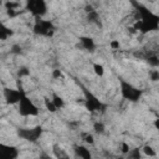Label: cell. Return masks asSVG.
I'll use <instances>...</instances> for the list:
<instances>
[{
  "label": "cell",
  "instance_id": "3957f363",
  "mask_svg": "<svg viewBox=\"0 0 159 159\" xmlns=\"http://www.w3.org/2000/svg\"><path fill=\"white\" fill-rule=\"evenodd\" d=\"M32 31L39 35V36H45V37H50L55 34L56 27L52 24V21L50 20H45V19H36L35 24L32 26Z\"/></svg>",
  "mask_w": 159,
  "mask_h": 159
},
{
  "label": "cell",
  "instance_id": "52a82bcc",
  "mask_svg": "<svg viewBox=\"0 0 159 159\" xmlns=\"http://www.w3.org/2000/svg\"><path fill=\"white\" fill-rule=\"evenodd\" d=\"M25 92L21 89V88H11V87H6L4 88L2 91V96H4V99L6 102V104L9 106H14V104H17L22 97Z\"/></svg>",
  "mask_w": 159,
  "mask_h": 159
},
{
  "label": "cell",
  "instance_id": "6da1fadb",
  "mask_svg": "<svg viewBox=\"0 0 159 159\" xmlns=\"http://www.w3.org/2000/svg\"><path fill=\"white\" fill-rule=\"evenodd\" d=\"M17 111L22 117H37L40 113V108L30 97H27L26 93L22 94L20 102L17 103Z\"/></svg>",
  "mask_w": 159,
  "mask_h": 159
},
{
  "label": "cell",
  "instance_id": "4fadbf2b",
  "mask_svg": "<svg viewBox=\"0 0 159 159\" xmlns=\"http://www.w3.org/2000/svg\"><path fill=\"white\" fill-rule=\"evenodd\" d=\"M81 139L84 145H93L94 144V135L89 132H82L81 133Z\"/></svg>",
  "mask_w": 159,
  "mask_h": 159
},
{
  "label": "cell",
  "instance_id": "7a4b0ae2",
  "mask_svg": "<svg viewBox=\"0 0 159 159\" xmlns=\"http://www.w3.org/2000/svg\"><path fill=\"white\" fill-rule=\"evenodd\" d=\"M119 91H120L122 98L125 101H129V102H138L143 94L142 89H139L138 87L133 86L132 83H129L128 81H124V80L120 81V89Z\"/></svg>",
  "mask_w": 159,
  "mask_h": 159
},
{
  "label": "cell",
  "instance_id": "ffe728a7",
  "mask_svg": "<svg viewBox=\"0 0 159 159\" xmlns=\"http://www.w3.org/2000/svg\"><path fill=\"white\" fill-rule=\"evenodd\" d=\"M17 75H19V77H21V78L27 77V76H30V70H29L27 67H21V68H19Z\"/></svg>",
  "mask_w": 159,
  "mask_h": 159
},
{
  "label": "cell",
  "instance_id": "5b68a950",
  "mask_svg": "<svg viewBox=\"0 0 159 159\" xmlns=\"http://www.w3.org/2000/svg\"><path fill=\"white\" fill-rule=\"evenodd\" d=\"M42 134V127L41 125H35L31 128H20L17 130V135L21 139H25L30 143H35L41 138Z\"/></svg>",
  "mask_w": 159,
  "mask_h": 159
},
{
  "label": "cell",
  "instance_id": "e0dca14e",
  "mask_svg": "<svg viewBox=\"0 0 159 159\" xmlns=\"http://www.w3.org/2000/svg\"><path fill=\"white\" fill-rule=\"evenodd\" d=\"M93 130H94V133H97V134H103V133L106 132V125H104V123H103V122H99V120L94 122V124H93Z\"/></svg>",
  "mask_w": 159,
  "mask_h": 159
},
{
  "label": "cell",
  "instance_id": "30bf717a",
  "mask_svg": "<svg viewBox=\"0 0 159 159\" xmlns=\"http://www.w3.org/2000/svg\"><path fill=\"white\" fill-rule=\"evenodd\" d=\"M80 45H81V47L83 48V50H86V51H94L96 50V42H94V40L92 39V37H89V36H81L80 37Z\"/></svg>",
  "mask_w": 159,
  "mask_h": 159
},
{
  "label": "cell",
  "instance_id": "8fae6325",
  "mask_svg": "<svg viewBox=\"0 0 159 159\" xmlns=\"http://www.w3.org/2000/svg\"><path fill=\"white\" fill-rule=\"evenodd\" d=\"M12 35H14V31L0 20V41H6Z\"/></svg>",
  "mask_w": 159,
  "mask_h": 159
},
{
  "label": "cell",
  "instance_id": "9a60e30c",
  "mask_svg": "<svg viewBox=\"0 0 159 159\" xmlns=\"http://www.w3.org/2000/svg\"><path fill=\"white\" fill-rule=\"evenodd\" d=\"M43 107H45L50 113H56V112H57V108L55 107V104L52 103V101H51L50 97H45V98H43Z\"/></svg>",
  "mask_w": 159,
  "mask_h": 159
},
{
  "label": "cell",
  "instance_id": "ac0fdd59",
  "mask_svg": "<svg viewBox=\"0 0 159 159\" xmlns=\"http://www.w3.org/2000/svg\"><path fill=\"white\" fill-rule=\"evenodd\" d=\"M119 149H120V153H122V154L127 155V154L129 153V150H130V145H129L127 142H120V144H119Z\"/></svg>",
  "mask_w": 159,
  "mask_h": 159
},
{
  "label": "cell",
  "instance_id": "ba28073f",
  "mask_svg": "<svg viewBox=\"0 0 159 159\" xmlns=\"http://www.w3.org/2000/svg\"><path fill=\"white\" fill-rule=\"evenodd\" d=\"M19 149L14 145L0 142V159H17Z\"/></svg>",
  "mask_w": 159,
  "mask_h": 159
},
{
  "label": "cell",
  "instance_id": "d6986e66",
  "mask_svg": "<svg viewBox=\"0 0 159 159\" xmlns=\"http://www.w3.org/2000/svg\"><path fill=\"white\" fill-rule=\"evenodd\" d=\"M109 48L113 51H118L120 48V42L119 40H111L109 41Z\"/></svg>",
  "mask_w": 159,
  "mask_h": 159
},
{
  "label": "cell",
  "instance_id": "5bb4252c",
  "mask_svg": "<svg viewBox=\"0 0 159 159\" xmlns=\"http://www.w3.org/2000/svg\"><path fill=\"white\" fill-rule=\"evenodd\" d=\"M142 154L145 157H149V158H154V157H157V149L153 148L150 144H145L142 149Z\"/></svg>",
  "mask_w": 159,
  "mask_h": 159
},
{
  "label": "cell",
  "instance_id": "44dd1931",
  "mask_svg": "<svg viewBox=\"0 0 159 159\" xmlns=\"http://www.w3.org/2000/svg\"><path fill=\"white\" fill-rule=\"evenodd\" d=\"M52 78H53V80L63 78V73H62V71H61V70H58V68L53 70V71H52Z\"/></svg>",
  "mask_w": 159,
  "mask_h": 159
},
{
  "label": "cell",
  "instance_id": "277c9868",
  "mask_svg": "<svg viewBox=\"0 0 159 159\" xmlns=\"http://www.w3.org/2000/svg\"><path fill=\"white\" fill-rule=\"evenodd\" d=\"M25 10L29 11L36 19H42L48 10L47 2L43 0H30L25 4Z\"/></svg>",
  "mask_w": 159,
  "mask_h": 159
},
{
  "label": "cell",
  "instance_id": "7c38bea8",
  "mask_svg": "<svg viewBox=\"0 0 159 159\" xmlns=\"http://www.w3.org/2000/svg\"><path fill=\"white\" fill-rule=\"evenodd\" d=\"M50 98H51L52 103L55 104V107L57 108V111L65 107V101H63V98H62L60 94H57V93H52Z\"/></svg>",
  "mask_w": 159,
  "mask_h": 159
},
{
  "label": "cell",
  "instance_id": "9c48e42d",
  "mask_svg": "<svg viewBox=\"0 0 159 159\" xmlns=\"http://www.w3.org/2000/svg\"><path fill=\"white\" fill-rule=\"evenodd\" d=\"M73 150H75L76 157L80 158V159H93L91 150L84 144H77V145H75L73 147Z\"/></svg>",
  "mask_w": 159,
  "mask_h": 159
},
{
  "label": "cell",
  "instance_id": "8992f818",
  "mask_svg": "<svg viewBox=\"0 0 159 159\" xmlns=\"http://www.w3.org/2000/svg\"><path fill=\"white\" fill-rule=\"evenodd\" d=\"M83 104L92 113H99L104 108V104L99 101V98L89 91H84V103Z\"/></svg>",
  "mask_w": 159,
  "mask_h": 159
},
{
  "label": "cell",
  "instance_id": "2e32d148",
  "mask_svg": "<svg viewBox=\"0 0 159 159\" xmlns=\"http://www.w3.org/2000/svg\"><path fill=\"white\" fill-rule=\"evenodd\" d=\"M92 68H93V73H94L97 77H103V76H104L106 70H104V66H103L102 63H93Z\"/></svg>",
  "mask_w": 159,
  "mask_h": 159
}]
</instances>
